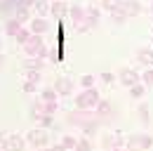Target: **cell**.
<instances>
[{"mask_svg": "<svg viewBox=\"0 0 153 151\" xmlns=\"http://www.w3.org/2000/svg\"><path fill=\"white\" fill-rule=\"evenodd\" d=\"M99 17H101V10H99L97 5H87V17H85V24H87L90 28H94L97 24H99Z\"/></svg>", "mask_w": 153, "mask_h": 151, "instance_id": "2e32d148", "label": "cell"}, {"mask_svg": "<svg viewBox=\"0 0 153 151\" xmlns=\"http://www.w3.org/2000/svg\"><path fill=\"white\" fill-rule=\"evenodd\" d=\"M26 139H28V144H33L36 149H45V147L50 144V132L45 130V128H33V130L26 135Z\"/></svg>", "mask_w": 153, "mask_h": 151, "instance_id": "5b68a950", "label": "cell"}, {"mask_svg": "<svg viewBox=\"0 0 153 151\" xmlns=\"http://www.w3.org/2000/svg\"><path fill=\"white\" fill-rule=\"evenodd\" d=\"M111 19H113V24H125V21H127V14H125L120 7H115L113 12H111Z\"/></svg>", "mask_w": 153, "mask_h": 151, "instance_id": "f1b7e54d", "label": "cell"}, {"mask_svg": "<svg viewBox=\"0 0 153 151\" xmlns=\"http://www.w3.org/2000/svg\"><path fill=\"white\" fill-rule=\"evenodd\" d=\"M99 80L106 83V85H111V83H115V73L113 71H101V73H99Z\"/></svg>", "mask_w": 153, "mask_h": 151, "instance_id": "836d02e7", "label": "cell"}, {"mask_svg": "<svg viewBox=\"0 0 153 151\" xmlns=\"http://www.w3.org/2000/svg\"><path fill=\"white\" fill-rule=\"evenodd\" d=\"M21 28H24V24H21L19 19H14V17H12V19H7V24H5V28H2V31H5L7 36H12V38H14V36H17V33L21 31Z\"/></svg>", "mask_w": 153, "mask_h": 151, "instance_id": "ac0fdd59", "label": "cell"}, {"mask_svg": "<svg viewBox=\"0 0 153 151\" xmlns=\"http://www.w3.org/2000/svg\"><path fill=\"white\" fill-rule=\"evenodd\" d=\"M50 17H54V19L68 17V2L66 0H52L50 2Z\"/></svg>", "mask_w": 153, "mask_h": 151, "instance_id": "30bf717a", "label": "cell"}, {"mask_svg": "<svg viewBox=\"0 0 153 151\" xmlns=\"http://www.w3.org/2000/svg\"><path fill=\"white\" fill-rule=\"evenodd\" d=\"M94 113H97V118L101 120V123H111V118H113V104L108 102V99H99V104H97V109H94Z\"/></svg>", "mask_w": 153, "mask_h": 151, "instance_id": "52a82bcc", "label": "cell"}, {"mask_svg": "<svg viewBox=\"0 0 153 151\" xmlns=\"http://www.w3.org/2000/svg\"><path fill=\"white\" fill-rule=\"evenodd\" d=\"M141 83H144L146 87H153V69H151V66L141 73Z\"/></svg>", "mask_w": 153, "mask_h": 151, "instance_id": "d6a6232c", "label": "cell"}, {"mask_svg": "<svg viewBox=\"0 0 153 151\" xmlns=\"http://www.w3.org/2000/svg\"><path fill=\"white\" fill-rule=\"evenodd\" d=\"M108 151H127L125 147H113V149H108Z\"/></svg>", "mask_w": 153, "mask_h": 151, "instance_id": "ab89813d", "label": "cell"}, {"mask_svg": "<svg viewBox=\"0 0 153 151\" xmlns=\"http://www.w3.org/2000/svg\"><path fill=\"white\" fill-rule=\"evenodd\" d=\"M118 7H120L125 14H127V19H130V17H137V14L144 10L139 0H120V5H118Z\"/></svg>", "mask_w": 153, "mask_h": 151, "instance_id": "8fae6325", "label": "cell"}, {"mask_svg": "<svg viewBox=\"0 0 153 151\" xmlns=\"http://www.w3.org/2000/svg\"><path fill=\"white\" fill-rule=\"evenodd\" d=\"M17 5V0H0V14H14Z\"/></svg>", "mask_w": 153, "mask_h": 151, "instance_id": "44dd1931", "label": "cell"}, {"mask_svg": "<svg viewBox=\"0 0 153 151\" xmlns=\"http://www.w3.org/2000/svg\"><path fill=\"white\" fill-rule=\"evenodd\" d=\"M14 19H19L21 24L31 21V7H26V5H17V10H14Z\"/></svg>", "mask_w": 153, "mask_h": 151, "instance_id": "d6986e66", "label": "cell"}, {"mask_svg": "<svg viewBox=\"0 0 153 151\" xmlns=\"http://www.w3.org/2000/svg\"><path fill=\"white\" fill-rule=\"evenodd\" d=\"M40 102H59V92L54 87H45L40 92Z\"/></svg>", "mask_w": 153, "mask_h": 151, "instance_id": "7402d4cb", "label": "cell"}, {"mask_svg": "<svg viewBox=\"0 0 153 151\" xmlns=\"http://www.w3.org/2000/svg\"><path fill=\"white\" fill-rule=\"evenodd\" d=\"M118 5H120V0H101V7H104V10H108V12H113Z\"/></svg>", "mask_w": 153, "mask_h": 151, "instance_id": "d590c367", "label": "cell"}, {"mask_svg": "<svg viewBox=\"0 0 153 151\" xmlns=\"http://www.w3.org/2000/svg\"><path fill=\"white\" fill-rule=\"evenodd\" d=\"M137 113H139V120H141L144 125H149V123H151V113H149V104H139Z\"/></svg>", "mask_w": 153, "mask_h": 151, "instance_id": "484cf974", "label": "cell"}, {"mask_svg": "<svg viewBox=\"0 0 153 151\" xmlns=\"http://www.w3.org/2000/svg\"><path fill=\"white\" fill-rule=\"evenodd\" d=\"M99 92H97L94 87H90V90H82V92L76 97V106L78 109H82V111H94L97 104H99Z\"/></svg>", "mask_w": 153, "mask_h": 151, "instance_id": "7a4b0ae2", "label": "cell"}, {"mask_svg": "<svg viewBox=\"0 0 153 151\" xmlns=\"http://www.w3.org/2000/svg\"><path fill=\"white\" fill-rule=\"evenodd\" d=\"M94 83H97V78L94 76H80V87H82V90H90V87H94Z\"/></svg>", "mask_w": 153, "mask_h": 151, "instance_id": "83f0119b", "label": "cell"}, {"mask_svg": "<svg viewBox=\"0 0 153 151\" xmlns=\"http://www.w3.org/2000/svg\"><path fill=\"white\" fill-rule=\"evenodd\" d=\"M78 151H92V139L90 137H78Z\"/></svg>", "mask_w": 153, "mask_h": 151, "instance_id": "4dcf8cb0", "label": "cell"}, {"mask_svg": "<svg viewBox=\"0 0 153 151\" xmlns=\"http://www.w3.org/2000/svg\"><path fill=\"white\" fill-rule=\"evenodd\" d=\"M76 151H78V149H76Z\"/></svg>", "mask_w": 153, "mask_h": 151, "instance_id": "bcb514c9", "label": "cell"}, {"mask_svg": "<svg viewBox=\"0 0 153 151\" xmlns=\"http://www.w3.org/2000/svg\"><path fill=\"white\" fill-rule=\"evenodd\" d=\"M36 123H38L40 128H45V130H47L50 125H54V116H50V113H45V116H40V118L36 120Z\"/></svg>", "mask_w": 153, "mask_h": 151, "instance_id": "1f68e13d", "label": "cell"}, {"mask_svg": "<svg viewBox=\"0 0 153 151\" xmlns=\"http://www.w3.org/2000/svg\"><path fill=\"white\" fill-rule=\"evenodd\" d=\"M66 2H68V0H66Z\"/></svg>", "mask_w": 153, "mask_h": 151, "instance_id": "7bdbcfd3", "label": "cell"}, {"mask_svg": "<svg viewBox=\"0 0 153 151\" xmlns=\"http://www.w3.org/2000/svg\"><path fill=\"white\" fill-rule=\"evenodd\" d=\"M118 80H120V83H123V85H125V87L130 90L132 85L141 83V76L137 73L132 66H125V69H120V71H118Z\"/></svg>", "mask_w": 153, "mask_h": 151, "instance_id": "8992f818", "label": "cell"}, {"mask_svg": "<svg viewBox=\"0 0 153 151\" xmlns=\"http://www.w3.org/2000/svg\"><path fill=\"white\" fill-rule=\"evenodd\" d=\"M24 52H26V57H47V47H45V43H42V38L40 36H31L24 45Z\"/></svg>", "mask_w": 153, "mask_h": 151, "instance_id": "3957f363", "label": "cell"}, {"mask_svg": "<svg viewBox=\"0 0 153 151\" xmlns=\"http://www.w3.org/2000/svg\"><path fill=\"white\" fill-rule=\"evenodd\" d=\"M26 80H31V83H40V71H26Z\"/></svg>", "mask_w": 153, "mask_h": 151, "instance_id": "8d00e7d4", "label": "cell"}, {"mask_svg": "<svg viewBox=\"0 0 153 151\" xmlns=\"http://www.w3.org/2000/svg\"><path fill=\"white\" fill-rule=\"evenodd\" d=\"M21 71H42V59L40 57H26L21 61Z\"/></svg>", "mask_w": 153, "mask_h": 151, "instance_id": "9a60e30c", "label": "cell"}, {"mask_svg": "<svg viewBox=\"0 0 153 151\" xmlns=\"http://www.w3.org/2000/svg\"><path fill=\"white\" fill-rule=\"evenodd\" d=\"M99 125H101V120L97 118V113H94L92 118H87V120L80 125V130H82V135H85V137H92V135L99 130Z\"/></svg>", "mask_w": 153, "mask_h": 151, "instance_id": "5bb4252c", "label": "cell"}, {"mask_svg": "<svg viewBox=\"0 0 153 151\" xmlns=\"http://www.w3.org/2000/svg\"><path fill=\"white\" fill-rule=\"evenodd\" d=\"M54 90L59 92V97H68V94H73V90H76V83L71 78H66V76H59L57 80H54Z\"/></svg>", "mask_w": 153, "mask_h": 151, "instance_id": "ba28073f", "label": "cell"}, {"mask_svg": "<svg viewBox=\"0 0 153 151\" xmlns=\"http://www.w3.org/2000/svg\"><path fill=\"white\" fill-rule=\"evenodd\" d=\"M153 147V137L149 132H134L130 137H125V149L127 151H146Z\"/></svg>", "mask_w": 153, "mask_h": 151, "instance_id": "6da1fadb", "label": "cell"}, {"mask_svg": "<svg viewBox=\"0 0 153 151\" xmlns=\"http://www.w3.org/2000/svg\"><path fill=\"white\" fill-rule=\"evenodd\" d=\"M31 36H33V33H31V28H28V26H24V28H21L19 33L14 36V40H17L19 45H24V43H26V40H28V38H31Z\"/></svg>", "mask_w": 153, "mask_h": 151, "instance_id": "f546056e", "label": "cell"}, {"mask_svg": "<svg viewBox=\"0 0 153 151\" xmlns=\"http://www.w3.org/2000/svg\"><path fill=\"white\" fill-rule=\"evenodd\" d=\"M50 2H52V0H50Z\"/></svg>", "mask_w": 153, "mask_h": 151, "instance_id": "ee69618b", "label": "cell"}, {"mask_svg": "<svg viewBox=\"0 0 153 151\" xmlns=\"http://www.w3.org/2000/svg\"><path fill=\"white\" fill-rule=\"evenodd\" d=\"M21 90L26 94H33V92H38V83H31V80H24L21 83Z\"/></svg>", "mask_w": 153, "mask_h": 151, "instance_id": "e575fe53", "label": "cell"}, {"mask_svg": "<svg viewBox=\"0 0 153 151\" xmlns=\"http://www.w3.org/2000/svg\"><path fill=\"white\" fill-rule=\"evenodd\" d=\"M0 151H2V149H0Z\"/></svg>", "mask_w": 153, "mask_h": 151, "instance_id": "f6af8a7d", "label": "cell"}, {"mask_svg": "<svg viewBox=\"0 0 153 151\" xmlns=\"http://www.w3.org/2000/svg\"><path fill=\"white\" fill-rule=\"evenodd\" d=\"M47 57H50L52 64H61V61H64V52H61L59 47H50V50H47Z\"/></svg>", "mask_w": 153, "mask_h": 151, "instance_id": "4316f807", "label": "cell"}, {"mask_svg": "<svg viewBox=\"0 0 153 151\" xmlns=\"http://www.w3.org/2000/svg\"><path fill=\"white\" fill-rule=\"evenodd\" d=\"M28 111H31V118H33V120H38L40 116H45V104H42V102H33Z\"/></svg>", "mask_w": 153, "mask_h": 151, "instance_id": "603a6c76", "label": "cell"}, {"mask_svg": "<svg viewBox=\"0 0 153 151\" xmlns=\"http://www.w3.org/2000/svg\"><path fill=\"white\" fill-rule=\"evenodd\" d=\"M151 12H153V5H151Z\"/></svg>", "mask_w": 153, "mask_h": 151, "instance_id": "b9f144b4", "label": "cell"}, {"mask_svg": "<svg viewBox=\"0 0 153 151\" xmlns=\"http://www.w3.org/2000/svg\"><path fill=\"white\" fill-rule=\"evenodd\" d=\"M101 144H104V149H113V147H125V137H123V132L115 130V132H108V135H104V139H101Z\"/></svg>", "mask_w": 153, "mask_h": 151, "instance_id": "9c48e42d", "label": "cell"}, {"mask_svg": "<svg viewBox=\"0 0 153 151\" xmlns=\"http://www.w3.org/2000/svg\"><path fill=\"white\" fill-rule=\"evenodd\" d=\"M33 12H36L38 17H50V0H36Z\"/></svg>", "mask_w": 153, "mask_h": 151, "instance_id": "ffe728a7", "label": "cell"}, {"mask_svg": "<svg viewBox=\"0 0 153 151\" xmlns=\"http://www.w3.org/2000/svg\"><path fill=\"white\" fill-rule=\"evenodd\" d=\"M45 151H68V149H64L61 144H54V147H50V149H45Z\"/></svg>", "mask_w": 153, "mask_h": 151, "instance_id": "f35d334b", "label": "cell"}, {"mask_svg": "<svg viewBox=\"0 0 153 151\" xmlns=\"http://www.w3.org/2000/svg\"><path fill=\"white\" fill-rule=\"evenodd\" d=\"M85 17H87V7L78 5V2L68 5V19H71L73 24H80V21H85Z\"/></svg>", "mask_w": 153, "mask_h": 151, "instance_id": "7c38bea8", "label": "cell"}, {"mask_svg": "<svg viewBox=\"0 0 153 151\" xmlns=\"http://www.w3.org/2000/svg\"><path fill=\"white\" fill-rule=\"evenodd\" d=\"M137 61L144 64V66H151L153 64V47H139L137 50Z\"/></svg>", "mask_w": 153, "mask_h": 151, "instance_id": "e0dca14e", "label": "cell"}, {"mask_svg": "<svg viewBox=\"0 0 153 151\" xmlns=\"http://www.w3.org/2000/svg\"><path fill=\"white\" fill-rule=\"evenodd\" d=\"M144 94H146V85H144V83H137V85L130 87V97H132V99H141Z\"/></svg>", "mask_w": 153, "mask_h": 151, "instance_id": "d4e9b609", "label": "cell"}, {"mask_svg": "<svg viewBox=\"0 0 153 151\" xmlns=\"http://www.w3.org/2000/svg\"><path fill=\"white\" fill-rule=\"evenodd\" d=\"M5 137H7V135H2V130H0V147H2V142H5Z\"/></svg>", "mask_w": 153, "mask_h": 151, "instance_id": "60d3db41", "label": "cell"}, {"mask_svg": "<svg viewBox=\"0 0 153 151\" xmlns=\"http://www.w3.org/2000/svg\"><path fill=\"white\" fill-rule=\"evenodd\" d=\"M28 28H31V33H33V36H42V33L50 28V21H47L45 17H36V19H31V21H28Z\"/></svg>", "mask_w": 153, "mask_h": 151, "instance_id": "4fadbf2b", "label": "cell"}, {"mask_svg": "<svg viewBox=\"0 0 153 151\" xmlns=\"http://www.w3.org/2000/svg\"><path fill=\"white\" fill-rule=\"evenodd\" d=\"M73 28H76V33H87V31H92L85 21H80V24H73Z\"/></svg>", "mask_w": 153, "mask_h": 151, "instance_id": "74e56055", "label": "cell"}, {"mask_svg": "<svg viewBox=\"0 0 153 151\" xmlns=\"http://www.w3.org/2000/svg\"><path fill=\"white\" fill-rule=\"evenodd\" d=\"M26 144H28V139L26 137H21L19 132H10L7 137H5V142H2V151H24L26 149Z\"/></svg>", "mask_w": 153, "mask_h": 151, "instance_id": "277c9868", "label": "cell"}, {"mask_svg": "<svg viewBox=\"0 0 153 151\" xmlns=\"http://www.w3.org/2000/svg\"><path fill=\"white\" fill-rule=\"evenodd\" d=\"M59 144H61L64 149H68V151H76L78 149V139H76V137H71V135H64Z\"/></svg>", "mask_w": 153, "mask_h": 151, "instance_id": "cb8c5ba5", "label": "cell"}]
</instances>
